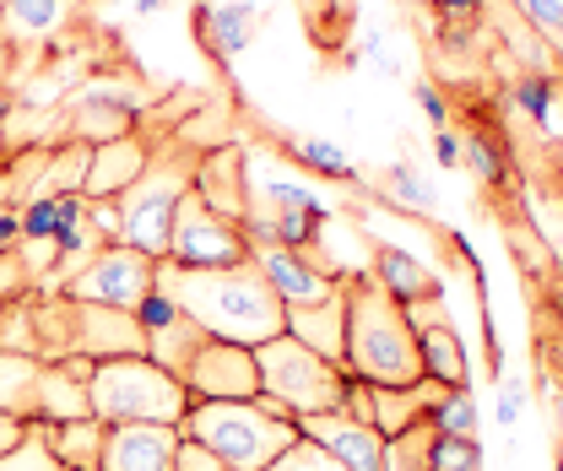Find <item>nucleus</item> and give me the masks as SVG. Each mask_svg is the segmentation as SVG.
<instances>
[{"instance_id": "nucleus-1", "label": "nucleus", "mask_w": 563, "mask_h": 471, "mask_svg": "<svg viewBox=\"0 0 563 471\" xmlns=\"http://www.w3.org/2000/svg\"><path fill=\"white\" fill-rule=\"evenodd\" d=\"M168 304H179L211 341H239V347H261L287 331V304L272 293V282L255 271V261L239 266H179V261H157L152 282Z\"/></svg>"}, {"instance_id": "nucleus-2", "label": "nucleus", "mask_w": 563, "mask_h": 471, "mask_svg": "<svg viewBox=\"0 0 563 471\" xmlns=\"http://www.w3.org/2000/svg\"><path fill=\"white\" fill-rule=\"evenodd\" d=\"M342 282H347V374L390 391L422 385V352L407 309L374 276H342Z\"/></svg>"}, {"instance_id": "nucleus-3", "label": "nucleus", "mask_w": 563, "mask_h": 471, "mask_svg": "<svg viewBox=\"0 0 563 471\" xmlns=\"http://www.w3.org/2000/svg\"><path fill=\"white\" fill-rule=\"evenodd\" d=\"M201 157H207V146L185 141L179 131H168L157 146H152L141 179L114 201L120 206V244H131V250L152 255V261L168 255L174 211H179V201L196 190V168H201Z\"/></svg>"}, {"instance_id": "nucleus-4", "label": "nucleus", "mask_w": 563, "mask_h": 471, "mask_svg": "<svg viewBox=\"0 0 563 471\" xmlns=\"http://www.w3.org/2000/svg\"><path fill=\"white\" fill-rule=\"evenodd\" d=\"M179 434L207 445L228 471H266L287 445H298V417H272L255 402H190Z\"/></svg>"}, {"instance_id": "nucleus-5", "label": "nucleus", "mask_w": 563, "mask_h": 471, "mask_svg": "<svg viewBox=\"0 0 563 471\" xmlns=\"http://www.w3.org/2000/svg\"><path fill=\"white\" fill-rule=\"evenodd\" d=\"M87 402L98 423H174L190 412V391L179 374L157 369L152 358H103L87 380Z\"/></svg>"}, {"instance_id": "nucleus-6", "label": "nucleus", "mask_w": 563, "mask_h": 471, "mask_svg": "<svg viewBox=\"0 0 563 471\" xmlns=\"http://www.w3.org/2000/svg\"><path fill=\"white\" fill-rule=\"evenodd\" d=\"M255 369H261V391L282 402V412L309 417V412H342L347 402V369L325 363L320 352H309L303 341H292L287 331L255 347Z\"/></svg>"}, {"instance_id": "nucleus-7", "label": "nucleus", "mask_w": 563, "mask_h": 471, "mask_svg": "<svg viewBox=\"0 0 563 471\" xmlns=\"http://www.w3.org/2000/svg\"><path fill=\"white\" fill-rule=\"evenodd\" d=\"M163 261H179V266H239L250 261V239L239 222L217 217L196 190L179 201L174 211V228H168V255Z\"/></svg>"}, {"instance_id": "nucleus-8", "label": "nucleus", "mask_w": 563, "mask_h": 471, "mask_svg": "<svg viewBox=\"0 0 563 471\" xmlns=\"http://www.w3.org/2000/svg\"><path fill=\"white\" fill-rule=\"evenodd\" d=\"M152 282H157V261L141 255L131 244H109L81 276H70L60 298H87V304H109V309H131L152 298Z\"/></svg>"}, {"instance_id": "nucleus-9", "label": "nucleus", "mask_w": 563, "mask_h": 471, "mask_svg": "<svg viewBox=\"0 0 563 471\" xmlns=\"http://www.w3.org/2000/svg\"><path fill=\"white\" fill-rule=\"evenodd\" d=\"M244 239H250V261H255V271L272 282V293H277L287 309L325 304V298L342 287V276H331L325 266H314V261L298 255L292 244H277V239L261 233V228H244Z\"/></svg>"}, {"instance_id": "nucleus-10", "label": "nucleus", "mask_w": 563, "mask_h": 471, "mask_svg": "<svg viewBox=\"0 0 563 471\" xmlns=\"http://www.w3.org/2000/svg\"><path fill=\"white\" fill-rule=\"evenodd\" d=\"M179 385L190 391V402H255V396H261L255 347L207 341V347L190 358V369L179 374Z\"/></svg>"}, {"instance_id": "nucleus-11", "label": "nucleus", "mask_w": 563, "mask_h": 471, "mask_svg": "<svg viewBox=\"0 0 563 471\" xmlns=\"http://www.w3.org/2000/svg\"><path fill=\"white\" fill-rule=\"evenodd\" d=\"M136 320H141V331H146V358H152L157 369H168V374H185L190 358L211 341L207 331H201L179 304H168L157 287H152V298L136 309Z\"/></svg>"}, {"instance_id": "nucleus-12", "label": "nucleus", "mask_w": 563, "mask_h": 471, "mask_svg": "<svg viewBox=\"0 0 563 471\" xmlns=\"http://www.w3.org/2000/svg\"><path fill=\"white\" fill-rule=\"evenodd\" d=\"M179 439L174 423H109L98 471H174Z\"/></svg>"}, {"instance_id": "nucleus-13", "label": "nucleus", "mask_w": 563, "mask_h": 471, "mask_svg": "<svg viewBox=\"0 0 563 471\" xmlns=\"http://www.w3.org/2000/svg\"><path fill=\"white\" fill-rule=\"evenodd\" d=\"M298 434L325 445L347 471H385V434L374 423H357L352 412H309L298 417Z\"/></svg>"}, {"instance_id": "nucleus-14", "label": "nucleus", "mask_w": 563, "mask_h": 471, "mask_svg": "<svg viewBox=\"0 0 563 471\" xmlns=\"http://www.w3.org/2000/svg\"><path fill=\"white\" fill-rule=\"evenodd\" d=\"M146 157H152V146H146V135H136V131L114 135V141H98V146H92V163H87L81 196H87V201H120L141 179Z\"/></svg>"}, {"instance_id": "nucleus-15", "label": "nucleus", "mask_w": 563, "mask_h": 471, "mask_svg": "<svg viewBox=\"0 0 563 471\" xmlns=\"http://www.w3.org/2000/svg\"><path fill=\"white\" fill-rule=\"evenodd\" d=\"M196 196L217 211V217H228V222H250V196H244V152L233 146V141H222V146H207V157H201V168H196Z\"/></svg>"}, {"instance_id": "nucleus-16", "label": "nucleus", "mask_w": 563, "mask_h": 471, "mask_svg": "<svg viewBox=\"0 0 563 471\" xmlns=\"http://www.w3.org/2000/svg\"><path fill=\"white\" fill-rule=\"evenodd\" d=\"M287 337L303 341L309 352H320L325 363L347 369V282H342L325 304L287 309Z\"/></svg>"}, {"instance_id": "nucleus-17", "label": "nucleus", "mask_w": 563, "mask_h": 471, "mask_svg": "<svg viewBox=\"0 0 563 471\" xmlns=\"http://www.w3.org/2000/svg\"><path fill=\"white\" fill-rule=\"evenodd\" d=\"M81 11V0H0V39L11 50H38L49 44L70 17Z\"/></svg>"}, {"instance_id": "nucleus-18", "label": "nucleus", "mask_w": 563, "mask_h": 471, "mask_svg": "<svg viewBox=\"0 0 563 471\" xmlns=\"http://www.w3.org/2000/svg\"><path fill=\"white\" fill-rule=\"evenodd\" d=\"M76 417H92L87 385L70 374L66 363H38V380H33V423H76Z\"/></svg>"}, {"instance_id": "nucleus-19", "label": "nucleus", "mask_w": 563, "mask_h": 471, "mask_svg": "<svg viewBox=\"0 0 563 471\" xmlns=\"http://www.w3.org/2000/svg\"><path fill=\"white\" fill-rule=\"evenodd\" d=\"M255 28H261V11L255 6H239V0H211L207 11H201V39H207V50L217 61L244 55L250 39H255Z\"/></svg>"}, {"instance_id": "nucleus-20", "label": "nucleus", "mask_w": 563, "mask_h": 471, "mask_svg": "<svg viewBox=\"0 0 563 471\" xmlns=\"http://www.w3.org/2000/svg\"><path fill=\"white\" fill-rule=\"evenodd\" d=\"M103 434H109V423H98V417L44 423V439H49L55 461L66 471H98V461H103Z\"/></svg>"}, {"instance_id": "nucleus-21", "label": "nucleus", "mask_w": 563, "mask_h": 471, "mask_svg": "<svg viewBox=\"0 0 563 471\" xmlns=\"http://www.w3.org/2000/svg\"><path fill=\"white\" fill-rule=\"evenodd\" d=\"M418 352H422V380H439L444 391H466V347L455 337V326L418 331Z\"/></svg>"}, {"instance_id": "nucleus-22", "label": "nucleus", "mask_w": 563, "mask_h": 471, "mask_svg": "<svg viewBox=\"0 0 563 471\" xmlns=\"http://www.w3.org/2000/svg\"><path fill=\"white\" fill-rule=\"evenodd\" d=\"M33 380H38L33 352H0V412L33 423Z\"/></svg>"}, {"instance_id": "nucleus-23", "label": "nucleus", "mask_w": 563, "mask_h": 471, "mask_svg": "<svg viewBox=\"0 0 563 471\" xmlns=\"http://www.w3.org/2000/svg\"><path fill=\"white\" fill-rule=\"evenodd\" d=\"M379 271H385V282H379V287H385L396 304L439 298V282H433V276H428L412 255H401V250H379Z\"/></svg>"}, {"instance_id": "nucleus-24", "label": "nucleus", "mask_w": 563, "mask_h": 471, "mask_svg": "<svg viewBox=\"0 0 563 471\" xmlns=\"http://www.w3.org/2000/svg\"><path fill=\"white\" fill-rule=\"evenodd\" d=\"M433 439H439V428L428 417H418L412 428H401L396 439H385V471H433L428 467Z\"/></svg>"}, {"instance_id": "nucleus-25", "label": "nucleus", "mask_w": 563, "mask_h": 471, "mask_svg": "<svg viewBox=\"0 0 563 471\" xmlns=\"http://www.w3.org/2000/svg\"><path fill=\"white\" fill-rule=\"evenodd\" d=\"M428 423H433L444 439H477V406H472V391H444V402L428 412Z\"/></svg>"}, {"instance_id": "nucleus-26", "label": "nucleus", "mask_w": 563, "mask_h": 471, "mask_svg": "<svg viewBox=\"0 0 563 471\" xmlns=\"http://www.w3.org/2000/svg\"><path fill=\"white\" fill-rule=\"evenodd\" d=\"M509 6L520 11V22L531 33H542V44L563 61V0H509Z\"/></svg>"}, {"instance_id": "nucleus-27", "label": "nucleus", "mask_w": 563, "mask_h": 471, "mask_svg": "<svg viewBox=\"0 0 563 471\" xmlns=\"http://www.w3.org/2000/svg\"><path fill=\"white\" fill-rule=\"evenodd\" d=\"M0 471H66V467L55 461V450L44 439V423H27V439L0 456Z\"/></svg>"}, {"instance_id": "nucleus-28", "label": "nucleus", "mask_w": 563, "mask_h": 471, "mask_svg": "<svg viewBox=\"0 0 563 471\" xmlns=\"http://www.w3.org/2000/svg\"><path fill=\"white\" fill-rule=\"evenodd\" d=\"M266 471H347L325 445H314V439H298V445H287L277 461Z\"/></svg>"}, {"instance_id": "nucleus-29", "label": "nucleus", "mask_w": 563, "mask_h": 471, "mask_svg": "<svg viewBox=\"0 0 563 471\" xmlns=\"http://www.w3.org/2000/svg\"><path fill=\"white\" fill-rule=\"evenodd\" d=\"M433 471H483V445L477 439H433V456H428Z\"/></svg>"}, {"instance_id": "nucleus-30", "label": "nucleus", "mask_w": 563, "mask_h": 471, "mask_svg": "<svg viewBox=\"0 0 563 471\" xmlns=\"http://www.w3.org/2000/svg\"><path fill=\"white\" fill-rule=\"evenodd\" d=\"M515 98H520V109H526L531 120H553V131H563V120L553 114V76H526V81L515 87Z\"/></svg>"}, {"instance_id": "nucleus-31", "label": "nucleus", "mask_w": 563, "mask_h": 471, "mask_svg": "<svg viewBox=\"0 0 563 471\" xmlns=\"http://www.w3.org/2000/svg\"><path fill=\"white\" fill-rule=\"evenodd\" d=\"M292 152L309 163V168H320V174H331V179H347L352 163L342 146H331V141H292Z\"/></svg>"}, {"instance_id": "nucleus-32", "label": "nucleus", "mask_w": 563, "mask_h": 471, "mask_svg": "<svg viewBox=\"0 0 563 471\" xmlns=\"http://www.w3.org/2000/svg\"><path fill=\"white\" fill-rule=\"evenodd\" d=\"M390 185H396V196H401V201H412L418 211H433V196H428V185H422V179L412 174V168H407V163H396V168H390Z\"/></svg>"}, {"instance_id": "nucleus-33", "label": "nucleus", "mask_w": 563, "mask_h": 471, "mask_svg": "<svg viewBox=\"0 0 563 471\" xmlns=\"http://www.w3.org/2000/svg\"><path fill=\"white\" fill-rule=\"evenodd\" d=\"M174 471H228L217 456H211L207 445H196V439H179V456H174Z\"/></svg>"}, {"instance_id": "nucleus-34", "label": "nucleus", "mask_w": 563, "mask_h": 471, "mask_svg": "<svg viewBox=\"0 0 563 471\" xmlns=\"http://www.w3.org/2000/svg\"><path fill=\"white\" fill-rule=\"evenodd\" d=\"M412 98H418V103H422V114H428V120H433L439 131L450 125V109H444V98L433 92V81H412Z\"/></svg>"}, {"instance_id": "nucleus-35", "label": "nucleus", "mask_w": 563, "mask_h": 471, "mask_svg": "<svg viewBox=\"0 0 563 471\" xmlns=\"http://www.w3.org/2000/svg\"><path fill=\"white\" fill-rule=\"evenodd\" d=\"M27 439V417H11V412H0V456L5 450H16Z\"/></svg>"}, {"instance_id": "nucleus-36", "label": "nucleus", "mask_w": 563, "mask_h": 471, "mask_svg": "<svg viewBox=\"0 0 563 471\" xmlns=\"http://www.w3.org/2000/svg\"><path fill=\"white\" fill-rule=\"evenodd\" d=\"M466 157H472V168H477L483 179H498V157H493V146L483 141V135H477L472 146H466Z\"/></svg>"}, {"instance_id": "nucleus-37", "label": "nucleus", "mask_w": 563, "mask_h": 471, "mask_svg": "<svg viewBox=\"0 0 563 471\" xmlns=\"http://www.w3.org/2000/svg\"><path fill=\"white\" fill-rule=\"evenodd\" d=\"M433 152H439V163H444V168H461V157H466V146H461L450 131L433 135Z\"/></svg>"}, {"instance_id": "nucleus-38", "label": "nucleus", "mask_w": 563, "mask_h": 471, "mask_svg": "<svg viewBox=\"0 0 563 471\" xmlns=\"http://www.w3.org/2000/svg\"><path fill=\"white\" fill-rule=\"evenodd\" d=\"M515 406H520V396H504L498 402V423H515Z\"/></svg>"}, {"instance_id": "nucleus-39", "label": "nucleus", "mask_w": 563, "mask_h": 471, "mask_svg": "<svg viewBox=\"0 0 563 471\" xmlns=\"http://www.w3.org/2000/svg\"><path fill=\"white\" fill-rule=\"evenodd\" d=\"M131 6H136V11H157L163 0H131Z\"/></svg>"}, {"instance_id": "nucleus-40", "label": "nucleus", "mask_w": 563, "mask_h": 471, "mask_svg": "<svg viewBox=\"0 0 563 471\" xmlns=\"http://www.w3.org/2000/svg\"><path fill=\"white\" fill-rule=\"evenodd\" d=\"M0 61H5V39H0Z\"/></svg>"}, {"instance_id": "nucleus-41", "label": "nucleus", "mask_w": 563, "mask_h": 471, "mask_svg": "<svg viewBox=\"0 0 563 471\" xmlns=\"http://www.w3.org/2000/svg\"><path fill=\"white\" fill-rule=\"evenodd\" d=\"M559 428H563V402H559Z\"/></svg>"}, {"instance_id": "nucleus-42", "label": "nucleus", "mask_w": 563, "mask_h": 471, "mask_svg": "<svg viewBox=\"0 0 563 471\" xmlns=\"http://www.w3.org/2000/svg\"><path fill=\"white\" fill-rule=\"evenodd\" d=\"M559 471H563V461H559Z\"/></svg>"}]
</instances>
